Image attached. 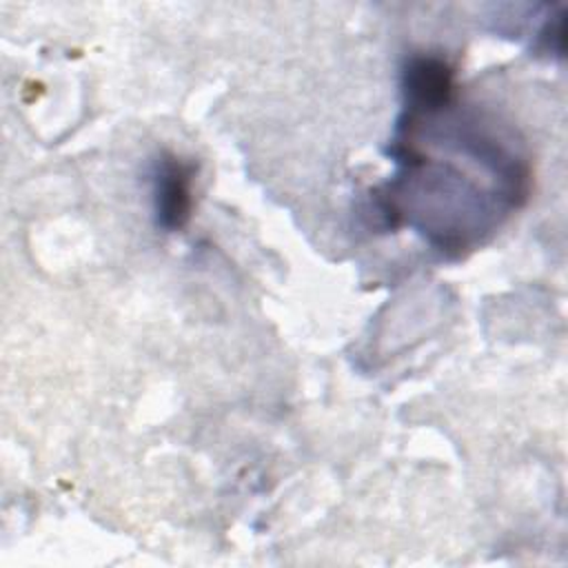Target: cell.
<instances>
[{"mask_svg":"<svg viewBox=\"0 0 568 568\" xmlns=\"http://www.w3.org/2000/svg\"><path fill=\"white\" fill-rule=\"evenodd\" d=\"M195 164L164 153L153 175V200L158 224L166 231L182 229L191 217Z\"/></svg>","mask_w":568,"mask_h":568,"instance_id":"6da1fadb","label":"cell"}]
</instances>
